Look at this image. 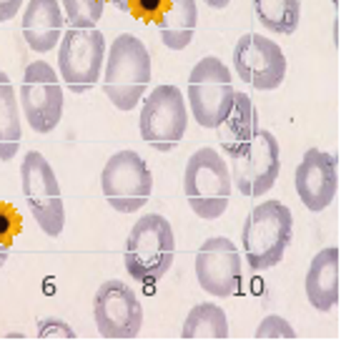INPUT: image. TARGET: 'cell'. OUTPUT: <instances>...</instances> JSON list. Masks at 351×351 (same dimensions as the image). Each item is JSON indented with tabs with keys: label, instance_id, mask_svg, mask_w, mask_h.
I'll return each mask as SVG.
<instances>
[{
	"label": "cell",
	"instance_id": "1",
	"mask_svg": "<svg viewBox=\"0 0 351 351\" xmlns=\"http://www.w3.org/2000/svg\"><path fill=\"white\" fill-rule=\"evenodd\" d=\"M151 86V53L133 33H121L106 51L103 93L118 110H133Z\"/></svg>",
	"mask_w": 351,
	"mask_h": 351
},
{
	"label": "cell",
	"instance_id": "2",
	"mask_svg": "<svg viewBox=\"0 0 351 351\" xmlns=\"http://www.w3.org/2000/svg\"><path fill=\"white\" fill-rule=\"evenodd\" d=\"M176 258V236L169 219L161 213H146L133 223L125 239L123 263L133 281L156 284L169 274Z\"/></svg>",
	"mask_w": 351,
	"mask_h": 351
},
{
	"label": "cell",
	"instance_id": "3",
	"mask_svg": "<svg viewBox=\"0 0 351 351\" xmlns=\"http://www.w3.org/2000/svg\"><path fill=\"white\" fill-rule=\"evenodd\" d=\"M293 236V213L281 201H261L243 221V258L254 271L274 269L284 261Z\"/></svg>",
	"mask_w": 351,
	"mask_h": 351
},
{
	"label": "cell",
	"instance_id": "4",
	"mask_svg": "<svg viewBox=\"0 0 351 351\" xmlns=\"http://www.w3.org/2000/svg\"><path fill=\"white\" fill-rule=\"evenodd\" d=\"M231 169L216 148L204 146L191 154L183 171V193L198 219H221L231 204Z\"/></svg>",
	"mask_w": 351,
	"mask_h": 351
},
{
	"label": "cell",
	"instance_id": "5",
	"mask_svg": "<svg viewBox=\"0 0 351 351\" xmlns=\"http://www.w3.org/2000/svg\"><path fill=\"white\" fill-rule=\"evenodd\" d=\"M234 75L228 66L216 56H206L193 66L189 75V103L193 121L201 128H219L234 106Z\"/></svg>",
	"mask_w": 351,
	"mask_h": 351
},
{
	"label": "cell",
	"instance_id": "6",
	"mask_svg": "<svg viewBox=\"0 0 351 351\" xmlns=\"http://www.w3.org/2000/svg\"><path fill=\"white\" fill-rule=\"evenodd\" d=\"M186 128H189V103L183 98L181 88L171 83L156 86L141 106V138L158 154H171L173 148L181 146Z\"/></svg>",
	"mask_w": 351,
	"mask_h": 351
},
{
	"label": "cell",
	"instance_id": "7",
	"mask_svg": "<svg viewBox=\"0 0 351 351\" xmlns=\"http://www.w3.org/2000/svg\"><path fill=\"white\" fill-rule=\"evenodd\" d=\"M21 189L38 228L51 239H58L66 228V204L56 171L43 154L28 151L21 163Z\"/></svg>",
	"mask_w": 351,
	"mask_h": 351
},
{
	"label": "cell",
	"instance_id": "8",
	"mask_svg": "<svg viewBox=\"0 0 351 351\" xmlns=\"http://www.w3.org/2000/svg\"><path fill=\"white\" fill-rule=\"evenodd\" d=\"M106 63V36L98 28H68L58 43L60 81L71 93L83 95L98 86Z\"/></svg>",
	"mask_w": 351,
	"mask_h": 351
},
{
	"label": "cell",
	"instance_id": "9",
	"mask_svg": "<svg viewBox=\"0 0 351 351\" xmlns=\"http://www.w3.org/2000/svg\"><path fill=\"white\" fill-rule=\"evenodd\" d=\"M101 191L110 208L118 213H136L151 198L154 173L136 151H118L103 166Z\"/></svg>",
	"mask_w": 351,
	"mask_h": 351
},
{
	"label": "cell",
	"instance_id": "10",
	"mask_svg": "<svg viewBox=\"0 0 351 351\" xmlns=\"http://www.w3.org/2000/svg\"><path fill=\"white\" fill-rule=\"evenodd\" d=\"M23 116L36 133H51L63 118V88L56 68L45 60H33L21 83Z\"/></svg>",
	"mask_w": 351,
	"mask_h": 351
},
{
	"label": "cell",
	"instance_id": "11",
	"mask_svg": "<svg viewBox=\"0 0 351 351\" xmlns=\"http://www.w3.org/2000/svg\"><path fill=\"white\" fill-rule=\"evenodd\" d=\"M281 173V146L276 136L258 128L249 148L231 166V183L246 198H261L274 189Z\"/></svg>",
	"mask_w": 351,
	"mask_h": 351
},
{
	"label": "cell",
	"instance_id": "12",
	"mask_svg": "<svg viewBox=\"0 0 351 351\" xmlns=\"http://www.w3.org/2000/svg\"><path fill=\"white\" fill-rule=\"evenodd\" d=\"M95 329L103 339H136L143 326V306L123 281H103L93 296Z\"/></svg>",
	"mask_w": 351,
	"mask_h": 351
},
{
	"label": "cell",
	"instance_id": "13",
	"mask_svg": "<svg viewBox=\"0 0 351 351\" xmlns=\"http://www.w3.org/2000/svg\"><path fill=\"white\" fill-rule=\"evenodd\" d=\"M286 56L276 40L246 33L234 45V71L256 90H276L286 78Z\"/></svg>",
	"mask_w": 351,
	"mask_h": 351
},
{
	"label": "cell",
	"instance_id": "14",
	"mask_svg": "<svg viewBox=\"0 0 351 351\" xmlns=\"http://www.w3.org/2000/svg\"><path fill=\"white\" fill-rule=\"evenodd\" d=\"M196 278L206 293L216 299H231L241 291L243 269L241 254L226 236H211L196 254Z\"/></svg>",
	"mask_w": 351,
	"mask_h": 351
},
{
	"label": "cell",
	"instance_id": "15",
	"mask_svg": "<svg viewBox=\"0 0 351 351\" xmlns=\"http://www.w3.org/2000/svg\"><path fill=\"white\" fill-rule=\"evenodd\" d=\"M293 189L301 204L311 213H322L331 206L339 191L337 156L322 148H308L293 173Z\"/></svg>",
	"mask_w": 351,
	"mask_h": 351
},
{
	"label": "cell",
	"instance_id": "16",
	"mask_svg": "<svg viewBox=\"0 0 351 351\" xmlns=\"http://www.w3.org/2000/svg\"><path fill=\"white\" fill-rule=\"evenodd\" d=\"M21 30L30 51L51 53L53 48H58L60 36L66 30L60 0H28L23 10Z\"/></svg>",
	"mask_w": 351,
	"mask_h": 351
},
{
	"label": "cell",
	"instance_id": "17",
	"mask_svg": "<svg viewBox=\"0 0 351 351\" xmlns=\"http://www.w3.org/2000/svg\"><path fill=\"white\" fill-rule=\"evenodd\" d=\"M306 299L316 311H331L339 304V249L326 246L311 258L306 271Z\"/></svg>",
	"mask_w": 351,
	"mask_h": 351
},
{
	"label": "cell",
	"instance_id": "18",
	"mask_svg": "<svg viewBox=\"0 0 351 351\" xmlns=\"http://www.w3.org/2000/svg\"><path fill=\"white\" fill-rule=\"evenodd\" d=\"M261 128L258 125V113L256 106L251 101V95L246 93H236L234 95V106L228 110V116L223 118V123L216 128L219 131L221 141V151L234 161L249 148V143L254 141L256 131Z\"/></svg>",
	"mask_w": 351,
	"mask_h": 351
},
{
	"label": "cell",
	"instance_id": "19",
	"mask_svg": "<svg viewBox=\"0 0 351 351\" xmlns=\"http://www.w3.org/2000/svg\"><path fill=\"white\" fill-rule=\"evenodd\" d=\"M23 125H21V108H18V95L10 83V75L0 71V161H13L21 151Z\"/></svg>",
	"mask_w": 351,
	"mask_h": 351
},
{
	"label": "cell",
	"instance_id": "20",
	"mask_svg": "<svg viewBox=\"0 0 351 351\" xmlns=\"http://www.w3.org/2000/svg\"><path fill=\"white\" fill-rule=\"evenodd\" d=\"M161 43L171 51H183L193 40L198 25V5L196 0H171L169 10L163 13L158 23Z\"/></svg>",
	"mask_w": 351,
	"mask_h": 351
},
{
	"label": "cell",
	"instance_id": "21",
	"mask_svg": "<svg viewBox=\"0 0 351 351\" xmlns=\"http://www.w3.org/2000/svg\"><path fill=\"white\" fill-rule=\"evenodd\" d=\"M183 339H226L228 337V319L226 311L219 304H196L191 308L181 329Z\"/></svg>",
	"mask_w": 351,
	"mask_h": 351
},
{
	"label": "cell",
	"instance_id": "22",
	"mask_svg": "<svg viewBox=\"0 0 351 351\" xmlns=\"http://www.w3.org/2000/svg\"><path fill=\"white\" fill-rule=\"evenodd\" d=\"M254 13L269 33L291 36L301 23V0H254Z\"/></svg>",
	"mask_w": 351,
	"mask_h": 351
},
{
	"label": "cell",
	"instance_id": "23",
	"mask_svg": "<svg viewBox=\"0 0 351 351\" xmlns=\"http://www.w3.org/2000/svg\"><path fill=\"white\" fill-rule=\"evenodd\" d=\"M60 8L71 28H95L103 18L106 3L103 0H60Z\"/></svg>",
	"mask_w": 351,
	"mask_h": 351
},
{
	"label": "cell",
	"instance_id": "24",
	"mask_svg": "<svg viewBox=\"0 0 351 351\" xmlns=\"http://www.w3.org/2000/svg\"><path fill=\"white\" fill-rule=\"evenodd\" d=\"M23 231V216L13 204L0 201V251L13 249L15 239Z\"/></svg>",
	"mask_w": 351,
	"mask_h": 351
},
{
	"label": "cell",
	"instance_id": "25",
	"mask_svg": "<svg viewBox=\"0 0 351 351\" xmlns=\"http://www.w3.org/2000/svg\"><path fill=\"white\" fill-rule=\"evenodd\" d=\"M169 5L171 0H128V13L143 23H158Z\"/></svg>",
	"mask_w": 351,
	"mask_h": 351
},
{
	"label": "cell",
	"instance_id": "26",
	"mask_svg": "<svg viewBox=\"0 0 351 351\" xmlns=\"http://www.w3.org/2000/svg\"><path fill=\"white\" fill-rule=\"evenodd\" d=\"M254 334H256V339H296V331H293L291 324L286 322L284 316L276 314L266 316Z\"/></svg>",
	"mask_w": 351,
	"mask_h": 351
},
{
	"label": "cell",
	"instance_id": "27",
	"mask_svg": "<svg viewBox=\"0 0 351 351\" xmlns=\"http://www.w3.org/2000/svg\"><path fill=\"white\" fill-rule=\"evenodd\" d=\"M38 337L40 339H73L75 331L68 326L66 322H58V319H45L40 326H38Z\"/></svg>",
	"mask_w": 351,
	"mask_h": 351
},
{
	"label": "cell",
	"instance_id": "28",
	"mask_svg": "<svg viewBox=\"0 0 351 351\" xmlns=\"http://www.w3.org/2000/svg\"><path fill=\"white\" fill-rule=\"evenodd\" d=\"M25 0H0V23L13 21L15 15L21 13V5Z\"/></svg>",
	"mask_w": 351,
	"mask_h": 351
},
{
	"label": "cell",
	"instance_id": "29",
	"mask_svg": "<svg viewBox=\"0 0 351 351\" xmlns=\"http://www.w3.org/2000/svg\"><path fill=\"white\" fill-rule=\"evenodd\" d=\"M206 5L208 8H216V10H223V8H228V3H231V0H204Z\"/></svg>",
	"mask_w": 351,
	"mask_h": 351
},
{
	"label": "cell",
	"instance_id": "30",
	"mask_svg": "<svg viewBox=\"0 0 351 351\" xmlns=\"http://www.w3.org/2000/svg\"><path fill=\"white\" fill-rule=\"evenodd\" d=\"M103 3H110L113 8H118V10L128 13V3H125V0H103Z\"/></svg>",
	"mask_w": 351,
	"mask_h": 351
},
{
	"label": "cell",
	"instance_id": "31",
	"mask_svg": "<svg viewBox=\"0 0 351 351\" xmlns=\"http://www.w3.org/2000/svg\"><path fill=\"white\" fill-rule=\"evenodd\" d=\"M8 254H10V251H0V269H3V266H5V261H8Z\"/></svg>",
	"mask_w": 351,
	"mask_h": 351
},
{
	"label": "cell",
	"instance_id": "32",
	"mask_svg": "<svg viewBox=\"0 0 351 351\" xmlns=\"http://www.w3.org/2000/svg\"><path fill=\"white\" fill-rule=\"evenodd\" d=\"M331 3H334V5H339V0H331Z\"/></svg>",
	"mask_w": 351,
	"mask_h": 351
},
{
	"label": "cell",
	"instance_id": "33",
	"mask_svg": "<svg viewBox=\"0 0 351 351\" xmlns=\"http://www.w3.org/2000/svg\"><path fill=\"white\" fill-rule=\"evenodd\" d=\"M125 3H128V0H125Z\"/></svg>",
	"mask_w": 351,
	"mask_h": 351
}]
</instances>
